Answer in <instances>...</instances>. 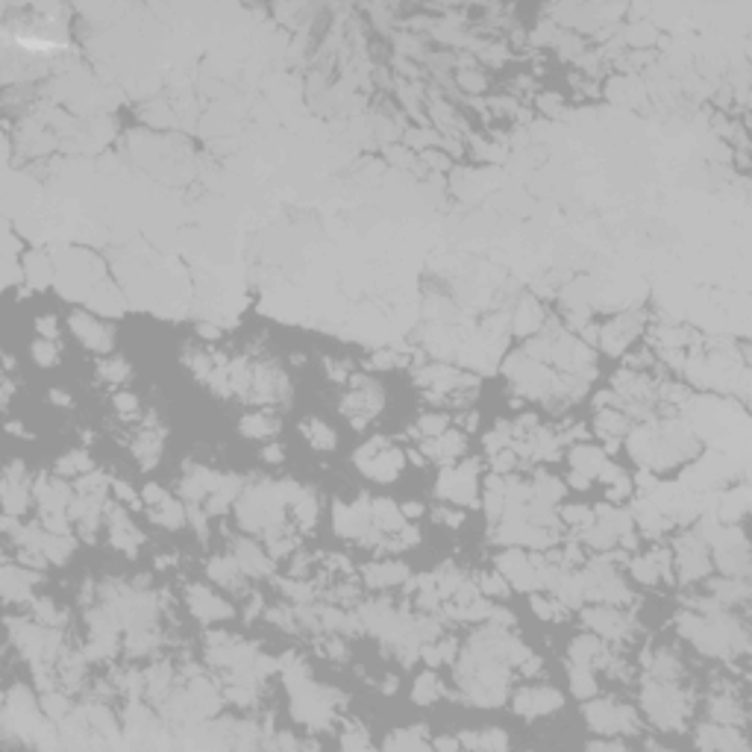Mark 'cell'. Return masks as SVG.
<instances>
[{"instance_id": "6da1fadb", "label": "cell", "mask_w": 752, "mask_h": 752, "mask_svg": "<svg viewBox=\"0 0 752 752\" xmlns=\"http://www.w3.org/2000/svg\"><path fill=\"white\" fill-rule=\"evenodd\" d=\"M676 553H679V576L682 582H691L696 576H703L708 571V559H706V547L699 538L694 535H684L676 544Z\"/></svg>"}, {"instance_id": "7a4b0ae2", "label": "cell", "mask_w": 752, "mask_h": 752, "mask_svg": "<svg viewBox=\"0 0 752 752\" xmlns=\"http://www.w3.org/2000/svg\"><path fill=\"white\" fill-rule=\"evenodd\" d=\"M559 706H561V694L553 688H523L514 694V711H521L523 717L556 711Z\"/></svg>"}, {"instance_id": "3957f363", "label": "cell", "mask_w": 752, "mask_h": 752, "mask_svg": "<svg viewBox=\"0 0 752 752\" xmlns=\"http://www.w3.org/2000/svg\"><path fill=\"white\" fill-rule=\"evenodd\" d=\"M585 623L597 635H603V638H626V632H629V620L614 606L588 608L585 611Z\"/></svg>"}, {"instance_id": "277c9868", "label": "cell", "mask_w": 752, "mask_h": 752, "mask_svg": "<svg viewBox=\"0 0 752 752\" xmlns=\"http://www.w3.org/2000/svg\"><path fill=\"white\" fill-rule=\"evenodd\" d=\"M71 329H74V336L86 344V347H91V350H97V353H103V350H112V332L103 326V324H97L94 317H89V314H82V312H77V314H71Z\"/></svg>"}, {"instance_id": "5b68a950", "label": "cell", "mask_w": 752, "mask_h": 752, "mask_svg": "<svg viewBox=\"0 0 752 752\" xmlns=\"http://www.w3.org/2000/svg\"><path fill=\"white\" fill-rule=\"evenodd\" d=\"M189 606L197 617H203V620H215V617H229L232 608L227 603H221L218 597L212 591H206L203 585H191L189 588Z\"/></svg>"}, {"instance_id": "8992f818", "label": "cell", "mask_w": 752, "mask_h": 752, "mask_svg": "<svg viewBox=\"0 0 752 752\" xmlns=\"http://www.w3.org/2000/svg\"><path fill=\"white\" fill-rule=\"evenodd\" d=\"M232 553H236V561L244 573L250 576H265V573H271L274 571V564L267 556L259 553V547L253 541H236V547H232Z\"/></svg>"}, {"instance_id": "52a82bcc", "label": "cell", "mask_w": 752, "mask_h": 752, "mask_svg": "<svg viewBox=\"0 0 752 752\" xmlns=\"http://www.w3.org/2000/svg\"><path fill=\"white\" fill-rule=\"evenodd\" d=\"M567 658H571V664H585V667H591L594 661L608 664L606 649L594 638V635H579V638L571 644V649H567Z\"/></svg>"}, {"instance_id": "ba28073f", "label": "cell", "mask_w": 752, "mask_h": 752, "mask_svg": "<svg viewBox=\"0 0 752 752\" xmlns=\"http://www.w3.org/2000/svg\"><path fill=\"white\" fill-rule=\"evenodd\" d=\"M603 464H606V453L603 450H597V447H588V444H579L571 450V467L585 476H597L599 471H603Z\"/></svg>"}, {"instance_id": "9c48e42d", "label": "cell", "mask_w": 752, "mask_h": 752, "mask_svg": "<svg viewBox=\"0 0 752 752\" xmlns=\"http://www.w3.org/2000/svg\"><path fill=\"white\" fill-rule=\"evenodd\" d=\"M409 576L406 571V564H371L364 571V579L371 588H388V585H397V582H403Z\"/></svg>"}, {"instance_id": "30bf717a", "label": "cell", "mask_w": 752, "mask_h": 752, "mask_svg": "<svg viewBox=\"0 0 752 752\" xmlns=\"http://www.w3.org/2000/svg\"><path fill=\"white\" fill-rule=\"evenodd\" d=\"M585 717L597 732H620V720H617V706L611 703H591L585 706Z\"/></svg>"}, {"instance_id": "8fae6325", "label": "cell", "mask_w": 752, "mask_h": 752, "mask_svg": "<svg viewBox=\"0 0 752 752\" xmlns=\"http://www.w3.org/2000/svg\"><path fill=\"white\" fill-rule=\"evenodd\" d=\"M27 494H30L27 479L4 476V509H6V514H21L27 509Z\"/></svg>"}, {"instance_id": "7c38bea8", "label": "cell", "mask_w": 752, "mask_h": 752, "mask_svg": "<svg viewBox=\"0 0 752 752\" xmlns=\"http://www.w3.org/2000/svg\"><path fill=\"white\" fill-rule=\"evenodd\" d=\"M597 429L603 432V435H611V438H620L629 432V417L620 412V409H603L597 414Z\"/></svg>"}, {"instance_id": "4fadbf2b", "label": "cell", "mask_w": 752, "mask_h": 752, "mask_svg": "<svg viewBox=\"0 0 752 752\" xmlns=\"http://www.w3.org/2000/svg\"><path fill=\"white\" fill-rule=\"evenodd\" d=\"M24 276H27V282L30 286H36V288H44V286H50V262L42 256V253H30L27 259H24Z\"/></svg>"}, {"instance_id": "5bb4252c", "label": "cell", "mask_w": 752, "mask_h": 752, "mask_svg": "<svg viewBox=\"0 0 752 752\" xmlns=\"http://www.w3.org/2000/svg\"><path fill=\"white\" fill-rule=\"evenodd\" d=\"M186 517H189V511L182 509L177 499H165V503H159V506H153V521L156 523H162V526H168V529H179L182 523H186Z\"/></svg>"}, {"instance_id": "9a60e30c", "label": "cell", "mask_w": 752, "mask_h": 752, "mask_svg": "<svg viewBox=\"0 0 752 752\" xmlns=\"http://www.w3.org/2000/svg\"><path fill=\"white\" fill-rule=\"evenodd\" d=\"M303 435L312 441V447L314 450H332L336 447V432H332L326 423H321V421H314V417H309V421H303Z\"/></svg>"}, {"instance_id": "2e32d148", "label": "cell", "mask_w": 752, "mask_h": 752, "mask_svg": "<svg viewBox=\"0 0 752 752\" xmlns=\"http://www.w3.org/2000/svg\"><path fill=\"white\" fill-rule=\"evenodd\" d=\"M571 691L579 696V699H588L597 694V682L591 676V667L585 664H571Z\"/></svg>"}, {"instance_id": "e0dca14e", "label": "cell", "mask_w": 752, "mask_h": 752, "mask_svg": "<svg viewBox=\"0 0 752 752\" xmlns=\"http://www.w3.org/2000/svg\"><path fill=\"white\" fill-rule=\"evenodd\" d=\"M438 696H444V688H441V682L435 679V673H423L421 679L414 682V703L429 706L432 699H438Z\"/></svg>"}, {"instance_id": "ac0fdd59", "label": "cell", "mask_w": 752, "mask_h": 752, "mask_svg": "<svg viewBox=\"0 0 752 752\" xmlns=\"http://www.w3.org/2000/svg\"><path fill=\"white\" fill-rule=\"evenodd\" d=\"M711 717H714V720H720L723 726H729V723H741L744 720V711L738 708V703H734V699L720 696V699H714V703H711Z\"/></svg>"}, {"instance_id": "d6986e66", "label": "cell", "mask_w": 752, "mask_h": 752, "mask_svg": "<svg viewBox=\"0 0 752 752\" xmlns=\"http://www.w3.org/2000/svg\"><path fill=\"white\" fill-rule=\"evenodd\" d=\"M291 506H294V514H297L300 526H314V521H317V499H314L312 491H303Z\"/></svg>"}, {"instance_id": "ffe728a7", "label": "cell", "mask_w": 752, "mask_h": 752, "mask_svg": "<svg viewBox=\"0 0 752 752\" xmlns=\"http://www.w3.org/2000/svg\"><path fill=\"white\" fill-rule=\"evenodd\" d=\"M56 471H59V476H82V473L94 471V467H91L89 456L82 453V450H77V453L65 456V459H62V461L56 464Z\"/></svg>"}, {"instance_id": "44dd1931", "label": "cell", "mask_w": 752, "mask_h": 752, "mask_svg": "<svg viewBox=\"0 0 752 752\" xmlns=\"http://www.w3.org/2000/svg\"><path fill=\"white\" fill-rule=\"evenodd\" d=\"M241 432L250 438H262V435H274L276 432V423L271 421V417H265V414H250L241 421Z\"/></svg>"}, {"instance_id": "7402d4cb", "label": "cell", "mask_w": 752, "mask_h": 752, "mask_svg": "<svg viewBox=\"0 0 752 752\" xmlns=\"http://www.w3.org/2000/svg\"><path fill=\"white\" fill-rule=\"evenodd\" d=\"M44 711L53 717V720H62V717H68L71 714V703H68V696L59 694V691H47L44 694Z\"/></svg>"}, {"instance_id": "603a6c76", "label": "cell", "mask_w": 752, "mask_h": 752, "mask_svg": "<svg viewBox=\"0 0 752 752\" xmlns=\"http://www.w3.org/2000/svg\"><path fill=\"white\" fill-rule=\"evenodd\" d=\"M561 521L571 523V526H579V529H588L594 523V509H588V506H564L561 509Z\"/></svg>"}, {"instance_id": "cb8c5ba5", "label": "cell", "mask_w": 752, "mask_h": 752, "mask_svg": "<svg viewBox=\"0 0 752 752\" xmlns=\"http://www.w3.org/2000/svg\"><path fill=\"white\" fill-rule=\"evenodd\" d=\"M100 376L109 379V382H124L129 376V364L124 359H118V356H112L106 362H100Z\"/></svg>"}, {"instance_id": "d4e9b609", "label": "cell", "mask_w": 752, "mask_h": 752, "mask_svg": "<svg viewBox=\"0 0 752 752\" xmlns=\"http://www.w3.org/2000/svg\"><path fill=\"white\" fill-rule=\"evenodd\" d=\"M103 491H106V476L103 473L89 471V473H82L77 479V494H103Z\"/></svg>"}, {"instance_id": "484cf974", "label": "cell", "mask_w": 752, "mask_h": 752, "mask_svg": "<svg viewBox=\"0 0 752 752\" xmlns=\"http://www.w3.org/2000/svg\"><path fill=\"white\" fill-rule=\"evenodd\" d=\"M476 585H479L482 594H494V597H506L509 594V582H506L503 573H485Z\"/></svg>"}, {"instance_id": "4316f807", "label": "cell", "mask_w": 752, "mask_h": 752, "mask_svg": "<svg viewBox=\"0 0 752 752\" xmlns=\"http://www.w3.org/2000/svg\"><path fill=\"white\" fill-rule=\"evenodd\" d=\"M632 573L644 585H656L658 582V571H656L653 559H632Z\"/></svg>"}, {"instance_id": "83f0119b", "label": "cell", "mask_w": 752, "mask_h": 752, "mask_svg": "<svg viewBox=\"0 0 752 752\" xmlns=\"http://www.w3.org/2000/svg\"><path fill=\"white\" fill-rule=\"evenodd\" d=\"M447 423H450V417L447 414H423L421 417V432L429 438H438L447 432Z\"/></svg>"}, {"instance_id": "f1b7e54d", "label": "cell", "mask_w": 752, "mask_h": 752, "mask_svg": "<svg viewBox=\"0 0 752 752\" xmlns=\"http://www.w3.org/2000/svg\"><path fill=\"white\" fill-rule=\"evenodd\" d=\"M32 359H36L39 364H56V359H59V350H56V344H53V341L42 338V341H36V344H32Z\"/></svg>"}, {"instance_id": "f546056e", "label": "cell", "mask_w": 752, "mask_h": 752, "mask_svg": "<svg viewBox=\"0 0 752 752\" xmlns=\"http://www.w3.org/2000/svg\"><path fill=\"white\" fill-rule=\"evenodd\" d=\"M459 82H461L464 89H471V91H482V89L488 86L485 77H482L479 71H461V74H459Z\"/></svg>"}, {"instance_id": "4dcf8cb0", "label": "cell", "mask_w": 752, "mask_h": 752, "mask_svg": "<svg viewBox=\"0 0 752 752\" xmlns=\"http://www.w3.org/2000/svg\"><path fill=\"white\" fill-rule=\"evenodd\" d=\"M36 329H39V336H42V338H47V341H53V338L59 336V329H56V317H50V314H47V317H44V314L39 317V321H36Z\"/></svg>"}, {"instance_id": "1f68e13d", "label": "cell", "mask_w": 752, "mask_h": 752, "mask_svg": "<svg viewBox=\"0 0 752 752\" xmlns=\"http://www.w3.org/2000/svg\"><path fill=\"white\" fill-rule=\"evenodd\" d=\"M115 409L124 412V414H132V412H139V400L132 394H118L115 397Z\"/></svg>"}, {"instance_id": "d6a6232c", "label": "cell", "mask_w": 752, "mask_h": 752, "mask_svg": "<svg viewBox=\"0 0 752 752\" xmlns=\"http://www.w3.org/2000/svg\"><path fill=\"white\" fill-rule=\"evenodd\" d=\"M141 499H144V503H147L150 509H153V506L165 503V499H168V497H165V491H162L159 485H147V488H144V494H141Z\"/></svg>"}, {"instance_id": "836d02e7", "label": "cell", "mask_w": 752, "mask_h": 752, "mask_svg": "<svg viewBox=\"0 0 752 752\" xmlns=\"http://www.w3.org/2000/svg\"><path fill=\"white\" fill-rule=\"evenodd\" d=\"M435 517H438L441 523H450V526H461V521H464V514L461 511H453V509H438Z\"/></svg>"}, {"instance_id": "e575fe53", "label": "cell", "mask_w": 752, "mask_h": 752, "mask_svg": "<svg viewBox=\"0 0 752 752\" xmlns=\"http://www.w3.org/2000/svg\"><path fill=\"white\" fill-rule=\"evenodd\" d=\"M341 744H344L347 749H350V746H367V738L362 734V729L356 726V734H353V729H350V732L344 734V738H341Z\"/></svg>"}, {"instance_id": "d590c367", "label": "cell", "mask_w": 752, "mask_h": 752, "mask_svg": "<svg viewBox=\"0 0 752 752\" xmlns=\"http://www.w3.org/2000/svg\"><path fill=\"white\" fill-rule=\"evenodd\" d=\"M115 494H118V499H124V503H132V499H136V494H132V488L127 485V482H115Z\"/></svg>"}, {"instance_id": "8d00e7d4", "label": "cell", "mask_w": 752, "mask_h": 752, "mask_svg": "<svg viewBox=\"0 0 752 752\" xmlns=\"http://www.w3.org/2000/svg\"><path fill=\"white\" fill-rule=\"evenodd\" d=\"M571 485H576V488H588V485H591V476H585V473H579V471H571Z\"/></svg>"}, {"instance_id": "74e56055", "label": "cell", "mask_w": 752, "mask_h": 752, "mask_svg": "<svg viewBox=\"0 0 752 752\" xmlns=\"http://www.w3.org/2000/svg\"><path fill=\"white\" fill-rule=\"evenodd\" d=\"M588 749H623V744L620 741H594V744H588Z\"/></svg>"}, {"instance_id": "f35d334b", "label": "cell", "mask_w": 752, "mask_h": 752, "mask_svg": "<svg viewBox=\"0 0 752 752\" xmlns=\"http://www.w3.org/2000/svg\"><path fill=\"white\" fill-rule=\"evenodd\" d=\"M476 421H479V414H476V412L464 414V417H461V429H464V432H473V429H476Z\"/></svg>"}, {"instance_id": "ab89813d", "label": "cell", "mask_w": 752, "mask_h": 752, "mask_svg": "<svg viewBox=\"0 0 752 752\" xmlns=\"http://www.w3.org/2000/svg\"><path fill=\"white\" fill-rule=\"evenodd\" d=\"M400 511H403V517H417V514H423V506L421 503H409V506H403Z\"/></svg>"}, {"instance_id": "60d3db41", "label": "cell", "mask_w": 752, "mask_h": 752, "mask_svg": "<svg viewBox=\"0 0 752 752\" xmlns=\"http://www.w3.org/2000/svg\"><path fill=\"white\" fill-rule=\"evenodd\" d=\"M265 459H267V461H282V450H279L276 444H271V447L265 450Z\"/></svg>"}, {"instance_id": "b9f144b4", "label": "cell", "mask_w": 752, "mask_h": 752, "mask_svg": "<svg viewBox=\"0 0 752 752\" xmlns=\"http://www.w3.org/2000/svg\"><path fill=\"white\" fill-rule=\"evenodd\" d=\"M435 746H438V749H459V746H461V741H453V738H438V741H435Z\"/></svg>"}, {"instance_id": "7bdbcfd3", "label": "cell", "mask_w": 752, "mask_h": 752, "mask_svg": "<svg viewBox=\"0 0 752 752\" xmlns=\"http://www.w3.org/2000/svg\"><path fill=\"white\" fill-rule=\"evenodd\" d=\"M50 397H53V403H56V406H71V397H68V394H62V391H50Z\"/></svg>"}, {"instance_id": "ee69618b", "label": "cell", "mask_w": 752, "mask_h": 752, "mask_svg": "<svg viewBox=\"0 0 752 752\" xmlns=\"http://www.w3.org/2000/svg\"><path fill=\"white\" fill-rule=\"evenodd\" d=\"M200 336H206V338H218V329H215V326H200Z\"/></svg>"}]
</instances>
